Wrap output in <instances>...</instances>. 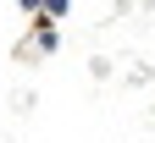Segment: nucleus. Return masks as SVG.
<instances>
[{
    "label": "nucleus",
    "instance_id": "obj_1",
    "mask_svg": "<svg viewBox=\"0 0 155 143\" xmlns=\"http://www.w3.org/2000/svg\"><path fill=\"white\" fill-rule=\"evenodd\" d=\"M45 17H67V0H45Z\"/></svg>",
    "mask_w": 155,
    "mask_h": 143
},
{
    "label": "nucleus",
    "instance_id": "obj_2",
    "mask_svg": "<svg viewBox=\"0 0 155 143\" xmlns=\"http://www.w3.org/2000/svg\"><path fill=\"white\" fill-rule=\"evenodd\" d=\"M22 6H28V11H45V0H22Z\"/></svg>",
    "mask_w": 155,
    "mask_h": 143
}]
</instances>
